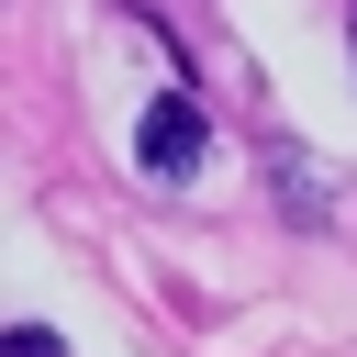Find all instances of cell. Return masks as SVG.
<instances>
[{"label": "cell", "mask_w": 357, "mask_h": 357, "mask_svg": "<svg viewBox=\"0 0 357 357\" xmlns=\"http://www.w3.org/2000/svg\"><path fill=\"white\" fill-rule=\"evenodd\" d=\"M0 357H67V346H56L45 324H11V335H0Z\"/></svg>", "instance_id": "obj_2"}, {"label": "cell", "mask_w": 357, "mask_h": 357, "mask_svg": "<svg viewBox=\"0 0 357 357\" xmlns=\"http://www.w3.org/2000/svg\"><path fill=\"white\" fill-rule=\"evenodd\" d=\"M134 156H145V178H190V167H201V112H190V89H167V100L145 112Z\"/></svg>", "instance_id": "obj_1"}]
</instances>
